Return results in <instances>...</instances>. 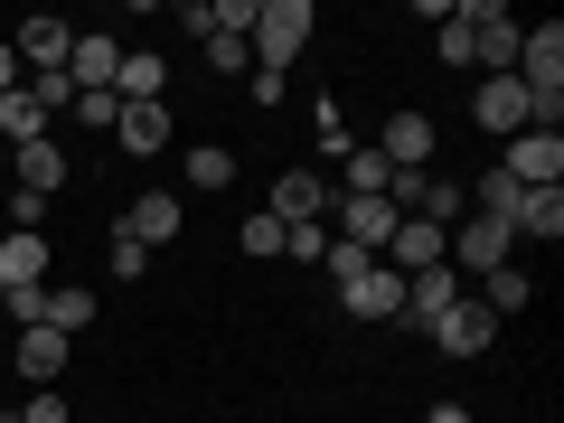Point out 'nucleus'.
<instances>
[{
    "mask_svg": "<svg viewBox=\"0 0 564 423\" xmlns=\"http://www.w3.org/2000/svg\"><path fill=\"white\" fill-rule=\"evenodd\" d=\"M311 29H321V10L311 0H254V66H273V76H292L302 66V47H311Z\"/></svg>",
    "mask_w": 564,
    "mask_h": 423,
    "instance_id": "1",
    "label": "nucleus"
},
{
    "mask_svg": "<svg viewBox=\"0 0 564 423\" xmlns=\"http://www.w3.org/2000/svg\"><path fill=\"white\" fill-rule=\"evenodd\" d=\"M452 29H462V47H470L480 76H508V66H518V39H527V29L508 20L499 0H452Z\"/></svg>",
    "mask_w": 564,
    "mask_h": 423,
    "instance_id": "2",
    "label": "nucleus"
},
{
    "mask_svg": "<svg viewBox=\"0 0 564 423\" xmlns=\"http://www.w3.org/2000/svg\"><path fill=\"white\" fill-rule=\"evenodd\" d=\"M508 254H518V236H508L499 217H462V226L443 236V263H452V273H499Z\"/></svg>",
    "mask_w": 564,
    "mask_h": 423,
    "instance_id": "3",
    "label": "nucleus"
},
{
    "mask_svg": "<svg viewBox=\"0 0 564 423\" xmlns=\"http://www.w3.org/2000/svg\"><path fill=\"white\" fill-rule=\"evenodd\" d=\"M470 122H480V132H499V141H518V132H536V95H527L518 76H480Z\"/></svg>",
    "mask_w": 564,
    "mask_h": 423,
    "instance_id": "4",
    "label": "nucleus"
},
{
    "mask_svg": "<svg viewBox=\"0 0 564 423\" xmlns=\"http://www.w3.org/2000/svg\"><path fill=\"white\" fill-rule=\"evenodd\" d=\"M433 141H443V132H433V113H414V104H395V113H386V132L367 141V151H377L386 170H433Z\"/></svg>",
    "mask_w": 564,
    "mask_h": 423,
    "instance_id": "5",
    "label": "nucleus"
},
{
    "mask_svg": "<svg viewBox=\"0 0 564 423\" xmlns=\"http://www.w3.org/2000/svg\"><path fill=\"white\" fill-rule=\"evenodd\" d=\"M499 180L518 188H564V132H518L499 151Z\"/></svg>",
    "mask_w": 564,
    "mask_h": 423,
    "instance_id": "6",
    "label": "nucleus"
},
{
    "mask_svg": "<svg viewBox=\"0 0 564 423\" xmlns=\"http://www.w3.org/2000/svg\"><path fill=\"white\" fill-rule=\"evenodd\" d=\"M329 198H339V188H329L321 170H282L263 217H273V226H329Z\"/></svg>",
    "mask_w": 564,
    "mask_h": 423,
    "instance_id": "7",
    "label": "nucleus"
},
{
    "mask_svg": "<svg viewBox=\"0 0 564 423\" xmlns=\"http://www.w3.org/2000/svg\"><path fill=\"white\" fill-rule=\"evenodd\" d=\"M113 66H122L113 29H76V47H66V85H76V95H113Z\"/></svg>",
    "mask_w": 564,
    "mask_h": 423,
    "instance_id": "8",
    "label": "nucleus"
},
{
    "mask_svg": "<svg viewBox=\"0 0 564 423\" xmlns=\"http://www.w3.org/2000/svg\"><path fill=\"white\" fill-rule=\"evenodd\" d=\"M180 226H188V207L170 198V188H141V198L122 207V236H132V245H151V254H161V245H180Z\"/></svg>",
    "mask_w": 564,
    "mask_h": 423,
    "instance_id": "9",
    "label": "nucleus"
},
{
    "mask_svg": "<svg viewBox=\"0 0 564 423\" xmlns=\"http://www.w3.org/2000/svg\"><path fill=\"white\" fill-rule=\"evenodd\" d=\"M489 339H499V321H489L470 292L443 311V321H433V348H443V358H489Z\"/></svg>",
    "mask_w": 564,
    "mask_h": 423,
    "instance_id": "10",
    "label": "nucleus"
},
{
    "mask_svg": "<svg viewBox=\"0 0 564 423\" xmlns=\"http://www.w3.org/2000/svg\"><path fill=\"white\" fill-rule=\"evenodd\" d=\"M329 217H339L329 236L358 245V254H386V236H395V207H386V198H329Z\"/></svg>",
    "mask_w": 564,
    "mask_h": 423,
    "instance_id": "11",
    "label": "nucleus"
},
{
    "mask_svg": "<svg viewBox=\"0 0 564 423\" xmlns=\"http://www.w3.org/2000/svg\"><path fill=\"white\" fill-rule=\"evenodd\" d=\"M339 302H348V321H404V273L395 263H367Z\"/></svg>",
    "mask_w": 564,
    "mask_h": 423,
    "instance_id": "12",
    "label": "nucleus"
},
{
    "mask_svg": "<svg viewBox=\"0 0 564 423\" xmlns=\"http://www.w3.org/2000/svg\"><path fill=\"white\" fill-rule=\"evenodd\" d=\"M66 47H76V29H66V20H20L10 57H20L29 76H66Z\"/></svg>",
    "mask_w": 564,
    "mask_h": 423,
    "instance_id": "13",
    "label": "nucleus"
},
{
    "mask_svg": "<svg viewBox=\"0 0 564 423\" xmlns=\"http://www.w3.org/2000/svg\"><path fill=\"white\" fill-rule=\"evenodd\" d=\"M452 302H462V273H452V263H433V273H404V329H433Z\"/></svg>",
    "mask_w": 564,
    "mask_h": 423,
    "instance_id": "14",
    "label": "nucleus"
},
{
    "mask_svg": "<svg viewBox=\"0 0 564 423\" xmlns=\"http://www.w3.org/2000/svg\"><path fill=\"white\" fill-rule=\"evenodd\" d=\"M10 188H39V198H57L66 188V141H29V151H10Z\"/></svg>",
    "mask_w": 564,
    "mask_h": 423,
    "instance_id": "15",
    "label": "nucleus"
},
{
    "mask_svg": "<svg viewBox=\"0 0 564 423\" xmlns=\"http://www.w3.org/2000/svg\"><path fill=\"white\" fill-rule=\"evenodd\" d=\"M66 358H76V339H66V329H47V321L20 329V377H29V386H57Z\"/></svg>",
    "mask_w": 564,
    "mask_h": 423,
    "instance_id": "16",
    "label": "nucleus"
},
{
    "mask_svg": "<svg viewBox=\"0 0 564 423\" xmlns=\"http://www.w3.org/2000/svg\"><path fill=\"white\" fill-rule=\"evenodd\" d=\"M508 236H518V245H555L564 236V188H527L518 217H508Z\"/></svg>",
    "mask_w": 564,
    "mask_h": 423,
    "instance_id": "17",
    "label": "nucleus"
},
{
    "mask_svg": "<svg viewBox=\"0 0 564 423\" xmlns=\"http://www.w3.org/2000/svg\"><path fill=\"white\" fill-rule=\"evenodd\" d=\"M113 141L132 151V161H151V151H170V104H122Z\"/></svg>",
    "mask_w": 564,
    "mask_h": 423,
    "instance_id": "18",
    "label": "nucleus"
},
{
    "mask_svg": "<svg viewBox=\"0 0 564 423\" xmlns=\"http://www.w3.org/2000/svg\"><path fill=\"white\" fill-rule=\"evenodd\" d=\"M47 282V236H0V292H39Z\"/></svg>",
    "mask_w": 564,
    "mask_h": 423,
    "instance_id": "19",
    "label": "nucleus"
},
{
    "mask_svg": "<svg viewBox=\"0 0 564 423\" xmlns=\"http://www.w3.org/2000/svg\"><path fill=\"white\" fill-rule=\"evenodd\" d=\"M113 95H122V104H161V95H170V66L151 57V47H122V66H113Z\"/></svg>",
    "mask_w": 564,
    "mask_h": 423,
    "instance_id": "20",
    "label": "nucleus"
},
{
    "mask_svg": "<svg viewBox=\"0 0 564 423\" xmlns=\"http://www.w3.org/2000/svg\"><path fill=\"white\" fill-rule=\"evenodd\" d=\"M527 302H536V282H527L518 263H499V273H480V311H489V321H518Z\"/></svg>",
    "mask_w": 564,
    "mask_h": 423,
    "instance_id": "21",
    "label": "nucleus"
},
{
    "mask_svg": "<svg viewBox=\"0 0 564 423\" xmlns=\"http://www.w3.org/2000/svg\"><path fill=\"white\" fill-rule=\"evenodd\" d=\"M47 122H57V113H39V104H29V85H20V95H0V151H29V141H47Z\"/></svg>",
    "mask_w": 564,
    "mask_h": 423,
    "instance_id": "22",
    "label": "nucleus"
},
{
    "mask_svg": "<svg viewBox=\"0 0 564 423\" xmlns=\"http://www.w3.org/2000/svg\"><path fill=\"white\" fill-rule=\"evenodd\" d=\"M180 180L217 198V188H236V151H226V141H198V151H188V161H180Z\"/></svg>",
    "mask_w": 564,
    "mask_h": 423,
    "instance_id": "23",
    "label": "nucleus"
},
{
    "mask_svg": "<svg viewBox=\"0 0 564 423\" xmlns=\"http://www.w3.org/2000/svg\"><path fill=\"white\" fill-rule=\"evenodd\" d=\"M85 321H95V292H76V282H47V329H66V339H76Z\"/></svg>",
    "mask_w": 564,
    "mask_h": 423,
    "instance_id": "24",
    "label": "nucleus"
},
{
    "mask_svg": "<svg viewBox=\"0 0 564 423\" xmlns=\"http://www.w3.org/2000/svg\"><path fill=\"white\" fill-rule=\"evenodd\" d=\"M311 132H321V151H329V161H348V151H358V141H348V113H339V104H311Z\"/></svg>",
    "mask_w": 564,
    "mask_h": 423,
    "instance_id": "25",
    "label": "nucleus"
},
{
    "mask_svg": "<svg viewBox=\"0 0 564 423\" xmlns=\"http://www.w3.org/2000/svg\"><path fill=\"white\" fill-rule=\"evenodd\" d=\"M198 47H207V66H217V76H245V66H254V47H245L236 29H207Z\"/></svg>",
    "mask_w": 564,
    "mask_h": 423,
    "instance_id": "26",
    "label": "nucleus"
},
{
    "mask_svg": "<svg viewBox=\"0 0 564 423\" xmlns=\"http://www.w3.org/2000/svg\"><path fill=\"white\" fill-rule=\"evenodd\" d=\"M104 263H113V282H141V273H151V245H132V236L113 226V245H104Z\"/></svg>",
    "mask_w": 564,
    "mask_h": 423,
    "instance_id": "27",
    "label": "nucleus"
},
{
    "mask_svg": "<svg viewBox=\"0 0 564 423\" xmlns=\"http://www.w3.org/2000/svg\"><path fill=\"white\" fill-rule=\"evenodd\" d=\"M66 122H85V132H113V122H122V95H76V104H66Z\"/></svg>",
    "mask_w": 564,
    "mask_h": 423,
    "instance_id": "28",
    "label": "nucleus"
},
{
    "mask_svg": "<svg viewBox=\"0 0 564 423\" xmlns=\"http://www.w3.org/2000/svg\"><path fill=\"white\" fill-rule=\"evenodd\" d=\"M367 263H377V254H358V245H339V236H329V254H321V273H329V282H339V292H348V282H358Z\"/></svg>",
    "mask_w": 564,
    "mask_h": 423,
    "instance_id": "29",
    "label": "nucleus"
},
{
    "mask_svg": "<svg viewBox=\"0 0 564 423\" xmlns=\"http://www.w3.org/2000/svg\"><path fill=\"white\" fill-rule=\"evenodd\" d=\"M245 254H282V226L273 217H245Z\"/></svg>",
    "mask_w": 564,
    "mask_h": 423,
    "instance_id": "30",
    "label": "nucleus"
},
{
    "mask_svg": "<svg viewBox=\"0 0 564 423\" xmlns=\"http://www.w3.org/2000/svg\"><path fill=\"white\" fill-rule=\"evenodd\" d=\"M20 423H76V404H57V395L39 386V404H20Z\"/></svg>",
    "mask_w": 564,
    "mask_h": 423,
    "instance_id": "31",
    "label": "nucleus"
},
{
    "mask_svg": "<svg viewBox=\"0 0 564 423\" xmlns=\"http://www.w3.org/2000/svg\"><path fill=\"white\" fill-rule=\"evenodd\" d=\"M0 95H20V57H10V39H0Z\"/></svg>",
    "mask_w": 564,
    "mask_h": 423,
    "instance_id": "32",
    "label": "nucleus"
},
{
    "mask_svg": "<svg viewBox=\"0 0 564 423\" xmlns=\"http://www.w3.org/2000/svg\"><path fill=\"white\" fill-rule=\"evenodd\" d=\"M423 423H470V404H433V414H423Z\"/></svg>",
    "mask_w": 564,
    "mask_h": 423,
    "instance_id": "33",
    "label": "nucleus"
},
{
    "mask_svg": "<svg viewBox=\"0 0 564 423\" xmlns=\"http://www.w3.org/2000/svg\"><path fill=\"white\" fill-rule=\"evenodd\" d=\"M0 180H10V151H0Z\"/></svg>",
    "mask_w": 564,
    "mask_h": 423,
    "instance_id": "34",
    "label": "nucleus"
},
{
    "mask_svg": "<svg viewBox=\"0 0 564 423\" xmlns=\"http://www.w3.org/2000/svg\"><path fill=\"white\" fill-rule=\"evenodd\" d=\"M76 423H104V414H76Z\"/></svg>",
    "mask_w": 564,
    "mask_h": 423,
    "instance_id": "35",
    "label": "nucleus"
},
{
    "mask_svg": "<svg viewBox=\"0 0 564 423\" xmlns=\"http://www.w3.org/2000/svg\"><path fill=\"white\" fill-rule=\"evenodd\" d=\"M0 423H20V414H0Z\"/></svg>",
    "mask_w": 564,
    "mask_h": 423,
    "instance_id": "36",
    "label": "nucleus"
}]
</instances>
